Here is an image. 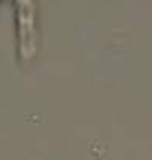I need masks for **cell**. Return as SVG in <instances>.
<instances>
[{"instance_id": "6da1fadb", "label": "cell", "mask_w": 152, "mask_h": 160, "mask_svg": "<svg viewBox=\"0 0 152 160\" xmlns=\"http://www.w3.org/2000/svg\"><path fill=\"white\" fill-rule=\"evenodd\" d=\"M17 28H19V52L24 60H28L36 52V33H35V3L30 0L17 2Z\"/></svg>"}]
</instances>
